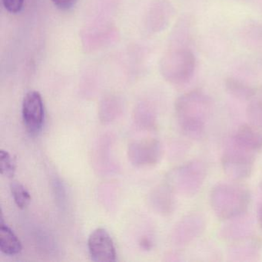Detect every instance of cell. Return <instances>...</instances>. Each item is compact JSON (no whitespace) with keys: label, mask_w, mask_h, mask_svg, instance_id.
I'll use <instances>...</instances> for the list:
<instances>
[{"label":"cell","mask_w":262,"mask_h":262,"mask_svg":"<svg viewBox=\"0 0 262 262\" xmlns=\"http://www.w3.org/2000/svg\"><path fill=\"white\" fill-rule=\"evenodd\" d=\"M211 113V101L199 92L185 95L176 103L179 127L184 135L192 139L203 137Z\"/></svg>","instance_id":"cell-1"},{"label":"cell","mask_w":262,"mask_h":262,"mask_svg":"<svg viewBox=\"0 0 262 262\" xmlns=\"http://www.w3.org/2000/svg\"><path fill=\"white\" fill-rule=\"evenodd\" d=\"M250 200L248 190L234 184H217L210 194L211 208L222 220H232L243 215L248 211Z\"/></svg>","instance_id":"cell-2"},{"label":"cell","mask_w":262,"mask_h":262,"mask_svg":"<svg viewBox=\"0 0 262 262\" xmlns=\"http://www.w3.org/2000/svg\"><path fill=\"white\" fill-rule=\"evenodd\" d=\"M206 174L205 162L195 159L184 164L173 172V185L181 194L193 197L202 188Z\"/></svg>","instance_id":"cell-3"},{"label":"cell","mask_w":262,"mask_h":262,"mask_svg":"<svg viewBox=\"0 0 262 262\" xmlns=\"http://www.w3.org/2000/svg\"><path fill=\"white\" fill-rule=\"evenodd\" d=\"M254 165V154L234 145H231L222 155V169L232 180L248 179L252 172Z\"/></svg>","instance_id":"cell-4"},{"label":"cell","mask_w":262,"mask_h":262,"mask_svg":"<svg viewBox=\"0 0 262 262\" xmlns=\"http://www.w3.org/2000/svg\"><path fill=\"white\" fill-rule=\"evenodd\" d=\"M23 118L27 130L36 135L42 129L45 119L43 100L37 91L28 92L23 101Z\"/></svg>","instance_id":"cell-5"},{"label":"cell","mask_w":262,"mask_h":262,"mask_svg":"<svg viewBox=\"0 0 262 262\" xmlns=\"http://www.w3.org/2000/svg\"><path fill=\"white\" fill-rule=\"evenodd\" d=\"M88 248L93 261H116V251L114 243L108 231L104 228H97L90 234Z\"/></svg>","instance_id":"cell-6"},{"label":"cell","mask_w":262,"mask_h":262,"mask_svg":"<svg viewBox=\"0 0 262 262\" xmlns=\"http://www.w3.org/2000/svg\"><path fill=\"white\" fill-rule=\"evenodd\" d=\"M162 148L156 139L135 142L130 145L128 156L136 166H152L160 160Z\"/></svg>","instance_id":"cell-7"},{"label":"cell","mask_w":262,"mask_h":262,"mask_svg":"<svg viewBox=\"0 0 262 262\" xmlns=\"http://www.w3.org/2000/svg\"><path fill=\"white\" fill-rule=\"evenodd\" d=\"M231 143L253 154L262 151V131L252 125H242L234 133Z\"/></svg>","instance_id":"cell-8"},{"label":"cell","mask_w":262,"mask_h":262,"mask_svg":"<svg viewBox=\"0 0 262 262\" xmlns=\"http://www.w3.org/2000/svg\"><path fill=\"white\" fill-rule=\"evenodd\" d=\"M206 222L199 213L187 215L178 227L176 237L181 245H187L199 237L205 231Z\"/></svg>","instance_id":"cell-9"},{"label":"cell","mask_w":262,"mask_h":262,"mask_svg":"<svg viewBox=\"0 0 262 262\" xmlns=\"http://www.w3.org/2000/svg\"><path fill=\"white\" fill-rule=\"evenodd\" d=\"M23 247L19 239L13 230L6 225L1 217L0 222V251L7 255H16L22 251Z\"/></svg>","instance_id":"cell-10"},{"label":"cell","mask_w":262,"mask_h":262,"mask_svg":"<svg viewBox=\"0 0 262 262\" xmlns=\"http://www.w3.org/2000/svg\"><path fill=\"white\" fill-rule=\"evenodd\" d=\"M10 189L15 203L20 209H25L31 202V195L28 190L23 184L17 181H13L10 184Z\"/></svg>","instance_id":"cell-11"},{"label":"cell","mask_w":262,"mask_h":262,"mask_svg":"<svg viewBox=\"0 0 262 262\" xmlns=\"http://www.w3.org/2000/svg\"><path fill=\"white\" fill-rule=\"evenodd\" d=\"M16 163L14 158L8 151H0V173L7 178H13L16 172Z\"/></svg>","instance_id":"cell-12"},{"label":"cell","mask_w":262,"mask_h":262,"mask_svg":"<svg viewBox=\"0 0 262 262\" xmlns=\"http://www.w3.org/2000/svg\"><path fill=\"white\" fill-rule=\"evenodd\" d=\"M247 116L251 125L262 131V100L251 102L248 107Z\"/></svg>","instance_id":"cell-13"},{"label":"cell","mask_w":262,"mask_h":262,"mask_svg":"<svg viewBox=\"0 0 262 262\" xmlns=\"http://www.w3.org/2000/svg\"><path fill=\"white\" fill-rule=\"evenodd\" d=\"M2 3L7 11L12 14H17L22 11L25 0H2Z\"/></svg>","instance_id":"cell-14"},{"label":"cell","mask_w":262,"mask_h":262,"mask_svg":"<svg viewBox=\"0 0 262 262\" xmlns=\"http://www.w3.org/2000/svg\"><path fill=\"white\" fill-rule=\"evenodd\" d=\"M55 7L61 10H69L74 7L77 0H51Z\"/></svg>","instance_id":"cell-15"},{"label":"cell","mask_w":262,"mask_h":262,"mask_svg":"<svg viewBox=\"0 0 262 262\" xmlns=\"http://www.w3.org/2000/svg\"><path fill=\"white\" fill-rule=\"evenodd\" d=\"M257 217L259 225H260V228H262V182L260 184L258 202H257Z\"/></svg>","instance_id":"cell-16"}]
</instances>
